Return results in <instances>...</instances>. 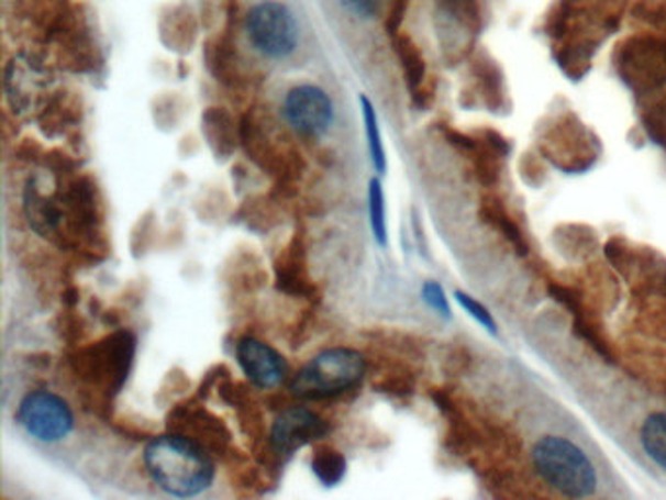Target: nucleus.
Returning a JSON list of instances; mask_svg holds the SVG:
<instances>
[{
  "label": "nucleus",
  "instance_id": "obj_1",
  "mask_svg": "<svg viewBox=\"0 0 666 500\" xmlns=\"http://www.w3.org/2000/svg\"><path fill=\"white\" fill-rule=\"evenodd\" d=\"M145 467L158 489L182 499L202 495L215 479V464L208 449L178 432L151 440Z\"/></svg>",
  "mask_w": 666,
  "mask_h": 500
},
{
  "label": "nucleus",
  "instance_id": "obj_2",
  "mask_svg": "<svg viewBox=\"0 0 666 500\" xmlns=\"http://www.w3.org/2000/svg\"><path fill=\"white\" fill-rule=\"evenodd\" d=\"M532 464L545 484L565 497L587 499L597 491V467L570 440L544 436L532 449Z\"/></svg>",
  "mask_w": 666,
  "mask_h": 500
},
{
  "label": "nucleus",
  "instance_id": "obj_3",
  "mask_svg": "<svg viewBox=\"0 0 666 500\" xmlns=\"http://www.w3.org/2000/svg\"><path fill=\"white\" fill-rule=\"evenodd\" d=\"M366 358L354 348L336 346L317 354L291 378L290 393L306 401L341 396L359 386L366 376Z\"/></svg>",
  "mask_w": 666,
  "mask_h": 500
},
{
  "label": "nucleus",
  "instance_id": "obj_4",
  "mask_svg": "<svg viewBox=\"0 0 666 500\" xmlns=\"http://www.w3.org/2000/svg\"><path fill=\"white\" fill-rule=\"evenodd\" d=\"M16 419L32 438L47 444L62 442L75 429V414L67 401L45 389L32 391L22 399Z\"/></svg>",
  "mask_w": 666,
  "mask_h": 500
},
{
  "label": "nucleus",
  "instance_id": "obj_5",
  "mask_svg": "<svg viewBox=\"0 0 666 500\" xmlns=\"http://www.w3.org/2000/svg\"><path fill=\"white\" fill-rule=\"evenodd\" d=\"M248 37L258 52L281 59L298 44V26L290 10L280 2H263L246 16Z\"/></svg>",
  "mask_w": 666,
  "mask_h": 500
},
{
  "label": "nucleus",
  "instance_id": "obj_6",
  "mask_svg": "<svg viewBox=\"0 0 666 500\" xmlns=\"http://www.w3.org/2000/svg\"><path fill=\"white\" fill-rule=\"evenodd\" d=\"M135 354V336L127 331L112 334L102 343L95 344L87 352L85 360L79 362L80 368L88 376H97L95 384L118 391L127 379Z\"/></svg>",
  "mask_w": 666,
  "mask_h": 500
},
{
  "label": "nucleus",
  "instance_id": "obj_7",
  "mask_svg": "<svg viewBox=\"0 0 666 500\" xmlns=\"http://www.w3.org/2000/svg\"><path fill=\"white\" fill-rule=\"evenodd\" d=\"M326 434L329 424L325 419L306 407H290L276 416L270 431V446L274 454L291 457L298 449L325 438Z\"/></svg>",
  "mask_w": 666,
  "mask_h": 500
},
{
  "label": "nucleus",
  "instance_id": "obj_8",
  "mask_svg": "<svg viewBox=\"0 0 666 500\" xmlns=\"http://www.w3.org/2000/svg\"><path fill=\"white\" fill-rule=\"evenodd\" d=\"M284 115L296 132L306 137H319L333 123V102L323 88L303 85L291 88L288 92L284 102Z\"/></svg>",
  "mask_w": 666,
  "mask_h": 500
},
{
  "label": "nucleus",
  "instance_id": "obj_9",
  "mask_svg": "<svg viewBox=\"0 0 666 500\" xmlns=\"http://www.w3.org/2000/svg\"><path fill=\"white\" fill-rule=\"evenodd\" d=\"M237 362L248 381L258 389H276L288 376V364L273 346L245 336L237 343Z\"/></svg>",
  "mask_w": 666,
  "mask_h": 500
},
{
  "label": "nucleus",
  "instance_id": "obj_10",
  "mask_svg": "<svg viewBox=\"0 0 666 500\" xmlns=\"http://www.w3.org/2000/svg\"><path fill=\"white\" fill-rule=\"evenodd\" d=\"M173 419L188 422V426L192 431H190V434H182V436H188L193 442H198L208 452L210 449H223V446L229 442V434L223 429V424L206 411L203 413L202 411H188L186 413V409H180V411H176Z\"/></svg>",
  "mask_w": 666,
  "mask_h": 500
},
{
  "label": "nucleus",
  "instance_id": "obj_11",
  "mask_svg": "<svg viewBox=\"0 0 666 500\" xmlns=\"http://www.w3.org/2000/svg\"><path fill=\"white\" fill-rule=\"evenodd\" d=\"M641 446L655 466L666 471V413H653L641 426Z\"/></svg>",
  "mask_w": 666,
  "mask_h": 500
},
{
  "label": "nucleus",
  "instance_id": "obj_12",
  "mask_svg": "<svg viewBox=\"0 0 666 500\" xmlns=\"http://www.w3.org/2000/svg\"><path fill=\"white\" fill-rule=\"evenodd\" d=\"M311 469L317 479L325 487L341 484L346 475V459L338 449L331 446H317L311 457Z\"/></svg>",
  "mask_w": 666,
  "mask_h": 500
},
{
  "label": "nucleus",
  "instance_id": "obj_13",
  "mask_svg": "<svg viewBox=\"0 0 666 500\" xmlns=\"http://www.w3.org/2000/svg\"><path fill=\"white\" fill-rule=\"evenodd\" d=\"M359 104H362V114H364V123H366L371 165L376 167L379 175H384L387 170V158L381 132H379V123H377L376 110H374V105L369 102L368 97H359Z\"/></svg>",
  "mask_w": 666,
  "mask_h": 500
},
{
  "label": "nucleus",
  "instance_id": "obj_14",
  "mask_svg": "<svg viewBox=\"0 0 666 500\" xmlns=\"http://www.w3.org/2000/svg\"><path fill=\"white\" fill-rule=\"evenodd\" d=\"M368 211H369V225H371V233L374 238L381 246L387 245V213H386V196H384V188L381 182L377 178L369 180L368 190Z\"/></svg>",
  "mask_w": 666,
  "mask_h": 500
},
{
  "label": "nucleus",
  "instance_id": "obj_15",
  "mask_svg": "<svg viewBox=\"0 0 666 500\" xmlns=\"http://www.w3.org/2000/svg\"><path fill=\"white\" fill-rule=\"evenodd\" d=\"M278 281H280V290L291 293V296H303L309 291L303 266H298V256L296 255L288 256L278 266Z\"/></svg>",
  "mask_w": 666,
  "mask_h": 500
},
{
  "label": "nucleus",
  "instance_id": "obj_16",
  "mask_svg": "<svg viewBox=\"0 0 666 500\" xmlns=\"http://www.w3.org/2000/svg\"><path fill=\"white\" fill-rule=\"evenodd\" d=\"M395 45H397L399 59L403 63L404 75L409 77V82L414 88L424 77V62H422L421 53L417 49V45L412 44L411 40L404 37V35L403 37H397Z\"/></svg>",
  "mask_w": 666,
  "mask_h": 500
},
{
  "label": "nucleus",
  "instance_id": "obj_17",
  "mask_svg": "<svg viewBox=\"0 0 666 500\" xmlns=\"http://www.w3.org/2000/svg\"><path fill=\"white\" fill-rule=\"evenodd\" d=\"M456 299L457 303H459L469 315L474 316L479 325L485 326V329L491 331V333H497V323H495V319H492L491 313H489L487 309L482 308L479 301H475L471 296H467L464 291H457Z\"/></svg>",
  "mask_w": 666,
  "mask_h": 500
},
{
  "label": "nucleus",
  "instance_id": "obj_18",
  "mask_svg": "<svg viewBox=\"0 0 666 500\" xmlns=\"http://www.w3.org/2000/svg\"><path fill=\"white\" fill-rule=\"evenodd\" d=\"M422 299L426 301L429 308L434 309L442 316H449V303H447L446 293L442 290V286L436 281H426L422 286Z\"/></svg>",
  "mask_w": 666,
  "mask_h": 500
},
{
  "label": "nucleus",
  "instance_id": "obj_19",
  "mask_svg": "<svg viewBox=\"0 0 666 500\" xmlns=\"http://www.w3.org/2000/svg\"><path fill=\"white\" fill-rule=\"evenodd\" d=\"M341 4L359 18H371L379 10V0H341Z\"/></svg>",
  "mask_w": 666,
  "mask_h": 500
}]
</instances>
